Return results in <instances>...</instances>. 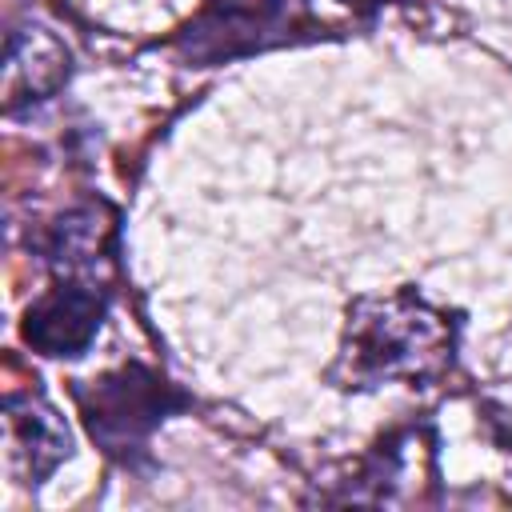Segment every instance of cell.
I'll return each instance as SVG.
<instances>
[{
    "mask_svg": "<svg viewBox=\"0 0 512 512\" xmlns=\"http://www.w3.org/2000/svg\"><path fill=\"white\" fill-rule=\"evenodd\" d=\"M372 4H380V0H372Z\"/></svg>",
    "mask_w": 512,
    "mask_h": 512,
    "instance_id": "obj_7",
    "label": "cell"
},
{
    "mask_svg": "<svg viewBox=\"0 0 512 512\" xmlns=\"http://www.w3.org/2000/svg\"><path fill=\"white\" fill-rule=\"evenodd\" d=\"M460 320L428 304L416 288L360 296L348 308L344 340L328 380L340 388H376L392 380L432 384L452 368Z\"/></svg>",
    "mask_w": 512,
    "mask_h": 512,
    "instance_id": "obj_1",
    "label": "cell"
},
{
    "mask_svg": "<svg viewBox=\"0 0 512 512\" xmlns=\"http://www.w3.org/2000/svg\"><path fill=\"white\" fill-rule=\"evenodd\" d=\"M68 64H72V56L52 32H44V28L12 32L8 64H4V100H8V108L52 96L72 72Z\"/></svg>",
    "mask_w": 512,
    "mask_h": 512,
    "instance_id": "obj_5",
    "label": "cell"
},
{
    "mask_svg": "<svg viewBox=\"0 0 512 512\" xmlns=\"http://www.w3.org/2000/svg\"><path fill=\"white\" fill-rule=\"evenodd\" d=\"M104 308H108L104 288L88 280H60L28 308L24 340L44 356H80L92 344Z\"/></svg>",
    "mask_w": 512,
    "mask_h": 512,
    "instance_id": "obj_4",
    "label": "cell"
},
{
    "mask_svg": "<svg viewBox=\"0 0 512 512\" xmlns=\"http://www.w3.org/2000/svg\"><path fill=\"white\" fill-rule=\"evenodd\" d=\"M324 24L308 0H208L204 12L180 32V48L196 64H220L276 44L320 36Z\"/></svg>",
    "mask_w": 512,
    "mask_h": 512,
    "instance_id": "obj_3",
    "label": "cell"
},
{
    "mask_svg": "<svg viewBox=\"0 0 512 512\" xmlns=\"http://www.w3.org/2000/svg\"><path fill=\"white\" fill-rule=\"evenodd\" d=\"M4 408H8V420H12L16 452L28 460L32 484H40L72 452V436H68L64 420L56 416V408L44 404L40 396H8Z\"/></svg>",
    "mask_w": 512,
    "mask_h": 512,
    "instance_id": "obj_6",
    "label": "cell"
},
{
    "mask_svg": "<svg viewBox=\"0 0 512 512\" xmlns=\"http://www.w3.org/2000/svg\"><path fill=\"white\" fill-rule=\"evenodd\" d=\"M72 392L92 440L128 468L148 460V440L160 428V420L188 404L184 392H176L164 376H156L144 364H124L120 372L76 384Z\"/></svg>",
    "mask_w": 512,
    "mask_h": 512,
    "instance_id": "obj_2",
    "label": "cell"
}]
</instances>
